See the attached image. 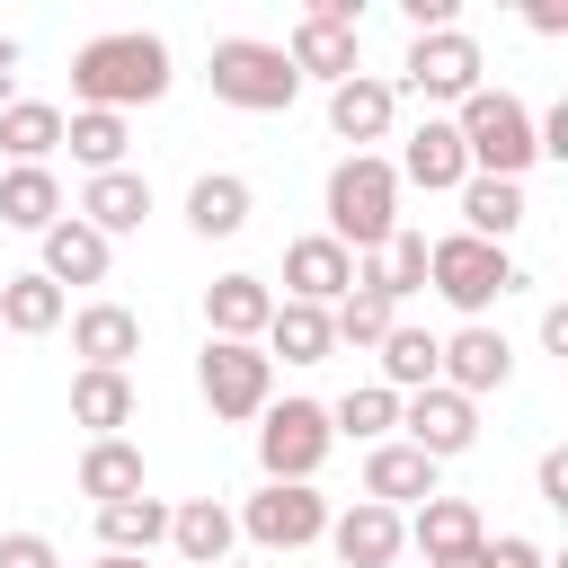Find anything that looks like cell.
Returning <instances> with one entry per match:
<instances>
[{
    "instance_id": "cell-1",
    "label": "cell",
    "mask_w": 568,
    "mask_h": 568,
    "mask_svg": "<svg viewBox=\"0 0 568 568\" xmlns=\"http://www.w3.org/2000/svg\"><path fill=\"white\" fill-rule=\"evenodd\" d=\"M71 98L98 106V115H124V106H151L169 98V44L142 36V27H115V36H89L71 53Z\"/></svg>"
},
{
    "instance_id": "cell-2",
    "label": "cell",
    "mask_w": 568,
    "mask_h": 568,
    "mask_svg": "<svg viewBox=\"0 0 568 568\" xmlns=\"http://www.w3.org/2000/svg\"><path fill=\"white\" fill-rule=\"evenodd\" d=\"M320 204H328V240L346 257H382V240L399 231V169L382 151H346L328 169V195Z\"/></svg>"
},
{
    "instance_id": "cell-3",
    "label": "cell",
    "mask_w": 568,
    "mask_h": 568,
    "mask_svg": "<svg viewBox=\"0 0 568 568\" xmlns=\"http://www.w3.org/2000/svg\"><path fill=\"white\" fill-rule=\"evenodd\" d=\"M453 133H462V151H470V178H515V186H524V169L541 160V151H532V106L506 98V89H470V98L453 106Z\"/></svg>"
},
{
    "instance_id": "cell-4",
    "label": "cell",
    "mask_w": 568,
    "mask_h": 568,
    "mask_svg": "<svg viewBox=\"0 0 568 568\" xmlns=\"http://www.w3.org/2000/svg\"><path fill=\"white\" fill-rule=\"evenodd\" d=\"M204 80H213V98H222V106H240V115H284V106L302 98V80H293L284 44H266V36H222V44H213V62H204Z\"/></svg>"
},
{
    "instance_id": "cell-5",
    "label": "cell",
    "mask_w": 568,
    "mask_h": 568,
    "mask_svg": "<svg viewBox=\"0 0 568 568\" xmlns=\"http://www.w3.org/2000/svg\"><path fill=\"white\" fill-rule=\"evenodd\" d=\"M426 284H435L462 320H488V302H506L524 275H515V257H506V248H488V240L453 231V240H426Z\"/></svg>"
},
{
    "instance_id": "cell-6",
    "label": "cell",
    "mask_w": 568,
    "mask_h": 568,
    "mask_svg": "<svg viewBox=\"0 0 568 568\" xmlns=\"http://www.w3.org/2000/svg\"><path fill=\"white\" fill-rule=\"evenodd\" d=\"M337 453V435H328V408L320 399H266V417H257V470L266 479H320V462Z\"/></svg>"
},
{
    "instance_id": "cell-7",
    "label": "cell",
    "mask_w": 568,
    "mask_h": 568,
    "mask_svg": "<svg viewBox=\"0 0 568 568\" xmlns=\"http://www.w3.org/2000/svg\"><path fill=\"white\" fill-rule=\"evenodd\" d=\"M408 89L426 98V106H462L470 89H488L479 71H488V53H479V36L470 27H435V36H408Z\"/></svg>"
},
{
    "instance_id": "cell-8",
    "label": "cell",
    "mask_w": 568,
    "mask_h": 568,
    "mask_svg": "<svg viewBox=\"0 0 568 568\" xmlns=\"http://www.w3.org/2000/svg\"><path fill=\"white\" fill-rule=\"evenodd\" d=\"M195 390H204L213 417H266V399H275V364H266V346L204 337V355H195Z\"/></svg>"
},
{
    "instance_id": "cell-9",
    "label": "cell",
    "mask_w": 568,
    "mask_h": 568,
    "mask_svg": "<svg viewBox=\"0 0 568 568\" xmlns=\"http://www.w3.org/2000/svg\"><path fill=\"white\" fill-rule=\"evenodd\" d=\"M231 524H240L257 550H311V541L328 532V497H320V488H302V479H266Z\"/></svg>"
},
{
    "instance_id": "cell-10",
    "label": "cell",
    "mask_w": 568,
    "mask_h": 568,
    "mask_svg": "<svg viewBox=\"0 0 568 568\" xmlns=\"http://www.w3.org/2000/svg\"><path fill=\"white\" fill-rule=\"evenodd\" d=\"M506 373H515V346H506L488 320H462L453 337H435V382L462 390L470 408H479L488 390H506Z\"/></svg>"
},
{
    "instance_id": "cell-11",
    "label": "cell",
    "mask_w": 568,
    "mask_h": 568,
    "mask_svg": "<svg viewBox=\"0 0 568 568\" xmlns=\"http://www.w3.org/2000/svg\"><path fill=\"white\" fill-rule=\"evenodd\" d=\"M399 444H417V453L444 470L453 453H470V444H479V408H470L462 390L426 382V390H408V399H399Z\"/></svg>"
},
{
    "instance_id": "cell-12",
    "label": "cell",
    "mask_w": 568,
    "mask_h": 568,
    "mask_svg": "<svg viewBox=\"0 0 568 568\" xmlns=\"http://www.w3.org/2000/svg\"><path fill=\"white\" fill-rule=\"evenodd\" d=\"M399 186H426V195H462V178H470V151H462V133H453V115H426L408 142H399Z\"/></svg>"
},
{
    "instance_id": "cell-13",
    "label": "cell",
    "mask_w": 568,
    "mask_h": 568,
    "mask_svg": "<svg viewBox=\"0 0 568 568\" xmlns=\"http://www.w3.org/2000/svg\"><path fill=\"white\" fill-rule=\"evenodd\" d=\"M346 293H355V257H346L328 231H311V240H293V248H284V302L337 311Z\"/></svg>"
},
{
    "instance_id": "cell-14",
    "label": "cell",
    "mask_w": 568,
    "mask_h": 568,
    "mask_svg": "<svg viewBox=\"0 0 568 568\" xmlns=\"http://www.w3.org/2000/svg\"><path fill=\"white\" fill-rule=\"evenodd\" d=\"M364 27H337V18H320V9H302V27H293V44H284V62H293V80H355L364 62Z\"/></svg>"
},
{
    "instance_id": "cell-15",
    "label": "cell",
    "mask_w": 568,
    "mask_h": 568,
    "mask_svg": "<svg viewBox=\"0 0 568 568\" xmlns=\"http://www.w3.org/2000/svg\"><path fill=\"white\" fill-rule=\"evenodd\" d=\"M346 568H390L399 550H408V524L390 515V506H373V497H355L346 515H328V532H320Z\"/></svg>"
},
{
    "instance_id": "cell-16",
    "label": "cell",
    "mask_w": 568,
    "mask_h": 568,
    "mask_svg": "<svg viewBox=\"0 0 568 568\" xmlns=\"http://www.w3.org/2000/svg\"><path fill=\"white\" fill-rule=\"evenodd\" d=\"M71 355H80V373H124L142 355V320L124 302H89V311H71Z\"/></svg>"
},
{
    "instance_id": "cell-17",
    "label": "cell",
    "mask_w": 568,
    "mask_h": 568,
    "mask_svg": "<svg viewBox=\"0 0 568 568\" xmlns=\"http://www.w3.org/2000/svg\"><path fill=\"white\" fill-rule=\"evenodd\" d=\"M399 524H408V541L426 550V568H453V559H470V550L488 541V524H479L470 497H426V506L399 515Z\"/></svg>"
},
{
    "instance_id": "cell-18",
    "label": "cell",
    "mask_w": 568,
    "mask_h": 568,
    "mask_svg": "<svg viewBox=\"0 0 568 568\" xmlns=\"http://www.w3.org/2000/svg\"><path fill=\"white\" fill-rule=\"evenodd\" d=\"M80 222L115 248L124 231L151 222V178H142V169H106V178H89V186H80Z\"/></svg>"
},
{
    "instance_id": "cell-19",
    "label": "cell",
    "mask_w": 568,
    "mask_h": 568,
    "mask_svg": "<svg viewBox=\"0 0 568 568\" xmlns=\"http://www.w3.org/2000/svg\"><path fill=\"white\" fill-rule=\"evenodd\" d=\"M266 320H275L266 275H213V284H204V328H213V337L257 346V337H266Z\"/></svg>"
},
{
    "instance_id": "cell-20",
    "label": "cell",
    "mask_w": 568,
    "mask_h": 568,
    "mask_svg": "<svg viewBox=\"0 0 568 568\" xmlns=\"http://www.w3.org/2000/svg\"><path fill=\"white\" fill-rule=\"evenodd\" d=\"M364 497L399 515V506H426V497H444V488H435V462H426L417 444H399V435H390V444H373V453H364Z\"/></svg>"
},
{
    "instance_id": "cell-21",
    "label": "cell",
    "mask_w": 568,
    "mask_h": 568,
    "mask_svg": "<svg viewBox=\"0 0 568 568\" xmlns=\"http://www.w3.org/2000/svg\"><path fill=\"white\" fill-rule=\"evenodd\" d=\"M390 115H399V89H390V80H373V71H355V80H337V89H328V133H337V142H355V151H364V142H382V133H390Z\"/></svg>"
},
{
    "instance_id": "cell-22",
    "label": "cell",
    "mask_w": 568,
    "mask_h": 568,
    "mask_svg": "<svg viewBox=\"0 0 568 568\" xmlns=\"http://www.w3.org/2000/svg\"><path fill=\"white\" fill-rule=\"evenodd\" d=\"M248 213H257V195H248L240 169H204V178L186 186V231H195V240H240Z\"/></svg>"
},
{
    "instance_id": "cell-23",
    "label": "cell",
    "mask_w": 568,
    "mask_h": 568,
    "mask_svg": "<svg viewBox=\"0 0 568 568\" xmlns=\"http://www.w3.org/2000/svg\"><path fill=\"white\" fill-rule=\"evenodd\" d=\"M231 541H240V524H231L222 497H186V506H169V550H178L186 568H222Z\"/></svg>"
},
{
    "instance_id": "cell-24",
    "label": "cell",
    "mask_w": 568,
    "mask_h": 568,
    "mask_svg": "<svg viewBox=\"0 0 568 568\" xmlns=\"http://www.w3.org/2000/svg\"><path fill=\"white\" fill-rule=\"evenodd\" d=\"M106 266H115V248H106L80 213H62V222L44 231V266H36L44 284H106Z\"/></svg>"
},
{
    "instance_id": "cell-25",
    "label": "cell",
    "mask_w": 568,
    "mask_h": 568,
    "mask_svg": "<svg viewBox=\"0 0 568 568\" xmlns=\"http://www.w3.org/2000/svg\"><path fill=\"white\" fill-rule=\"evenodd\" d=\"M0 151H9V169H53V151H62V106H53V98H9V106H0Z\"/></svg>"
},
{
    "instance_id": "cell-26",
    "label": "cell",
    "mask_w": 568,
    "mask_h": 568,
    "mask_svg": "<svg viewBox=\"0 0 568 568\" xmlns=\"http://www.w3.org/2000/svg\"><path fill=\"white\" fill-rule=\"evenodd\" d=\"M133 408H142L133 373H71V426H89V444L98 435H124Z\"/></svg>"
},
{
    "instance_id": "cell-27",
    "label": "cell",
    "mask_w": 568,
    "mask_h": 568,
    "mask_svg": "<svg viewBox=\"0 0 568 568\" xmlns=\"http://www.w3.org/2000/svg\"><path fill=\"white\" fill-rule=\"evenodd\" d=\"M98 541H106V559H151L169 541V506L151 488L142 497H115V506H98Z\"/></svg>"
},
{
    "instance_id": "cell-28",
    "label": "cell",
    "mask_w": 568,
    "mask_h": 568,
    "mask_svg": "<svg viewBox=\"0 0 568 568\" xmlns=\"http://www.w3.org/2000/svg\"><path fill=\"white\" fill-rule=\"evenodd\" d=\"M462 231L488 240V248H506L524 231V186L515 178H462Z\"/></svg>"
},
{
    "instance_id": "cell-29",
    "label": "cell",
    "mask_w": 568,
    "mask_h": 568,
    "mask_svg": "<svg viewBox=\"0 0 568 568\" xmlns=\"http://www.w3.org/2000/svg\"><path fill=\"white\" fill-rule=\"evenodd\" d=\"M62 311H71L62 284H44V275H0V337H53Z\"/></svg>"
},
{
    "instance_id": "cell-30",
    "label": "cell",
    "mask_w": 568,
    "mask_h": 568,
    "mask_svg": "<svg viewBox=\"0 0 568 568\" xmlns=\"http://www.w3.org/2000/svg\"><path fill=\"white\" fill-rule=\"evenodd\" d=\"M0 222L44 240V231L62 222V178H53V169H9V178H0Z\"/></svg>"
},
{
    "instance_id": "cell-31",
    "label": "cell",
    "mask_w": 568,
    "mask_h": 568,
    "mask_svg": "<svg viewBox=\"0 0 568 568\" xmlns=\"http://www.w3.org/2000/svg\"><path fill=\"white\" fill-rule=\"evenodd\" d=\"M257 346H266V364H275V355H284V364H328L337 337H328V311H311V302H275V320H266Z\"/></svg>"
},
{
    "instance_id": "cell-32",
    "label": "cell",
    "mask_w": 568,
    "mask_h": 568,
    "mask_svg": "<svg viewBox=\"0 0 568 568\" xmlns=\"http://www.w3.org/2000/svg\"><path fill=\"white\" fill-rule=\"evenodd\" d=\"M80 497H98V506L142 497V453H133L124 435H98V444L80 453Z\"/></svg>"
},
{
    "instance_id": "cell-33",
    "label": "cell",
    "mask_w": 568,
    "mask_h": 568,
    "mask_svg": "<svg viewBox=\"0 0 568 568\" xmlns=\"http://www.w3.org/2000/svg\"><path fill=\"white\" fill-rule=\"evenodd\" d=\"M62 142H71V160L89 169V178H106V169H124V115H98V106H71L62 115Z\"/></svg>"
},
{
    "instance_id": "cell-34",
    "label": "cell",
    "mask_w": 568,
    "mask_h": 568,
    "mask_svg": "<svg viewBox=\"0 0 568 568\" xmlns=\"http://www.w3.org/2000/svg\"><path fill=\"white\" fill-rule=\"evenodd\" d=\"M390 426H399V390H382V382H355L328 408V435H355V444H390Z\"/></svg>"
},
{
    "instance_id": "cell-35",
    "label": "cell",
    "mask_w": 568,
    "mask_h": 568,
    "mask_svg": "<svg viewBox=\"0 0 568 568\" xmlns=\"http://www.w3.org/2000/svg\"><path fill=\"white\" fill-rule=\"evenodd\" d=\"M390 328H399V302H382L373 284H355V293L328 311V337H337V346H382Z\"/></svg>"
},
{
    "instance_id": "cell-36",
    "label": "cell",
    "mask_w": 568,
    "mask_h": 568,
    "mask_svg": "<svg viewBox=\"0 0 568 568\" xmlns=\"http://www.w3.org/2000/svg\"><path fill=\"white\" fill-rule=\"evenodd\" d=\"M373 355H382V390H399V399L435 382V337H426V328H390Z\"/></svg>"
},
{
    "instance_id": "cell-37",
    "label": "cell",
    "mask_w": 568,
    "mask_h": 568,
    "mask_svg": "<svg viewBox=\"0 0 568 568\" xmlns=\"http://www.w3.org/2000/svg\"><path fill=\"white\" fill-rule=\"evenodd\" d=\"M453 568H550V550L541 541H524V532H497V541H479L470 559H453Z\"/></svg>"
},
{
    "instance_id": "cell-38",
    "label": "cell",
    "mask_w": 568,
    "mask_h": 568,
    "mask_svg": "<svg viewBox=\"0 0 568 568\" xmlns=\"http://www.w3.org/2000/svg\"><path fill=\"white\" fill-rule=\"evenodd\" d=\"M0 568H62L44 532H0Z\"/></svg>"
},
{
    "instance_id": "cell-39",
    "label": "cell",
    "mask_w": 568,
    "mask_h": 568,
    "mask_svg": "<svg viewBox=\"0 0 568 568\" xmlns=\"http://www.w3.org/2000/svg\"><path fill=\"white\" fill-rule=\"evenodd\" d=\"M532 488H541V506H568V453H541Z\"/></svg>"
},
{
    "instance_id": "cell-40",
    "label": "cell",
    "mask_w": 568,
    "mask_h": 568,
    "mask_svg": "<svg viewBox=\"0 0 568 568\" xmlns=\"http://www.w3.org/2000/svg\"><path fill=\"white\" fill-rule=\"evenodd\" d=\"M541 346H550V355H568V302H550V311H541Z\"/></svg>"
},
{
    "instance_id": "cell-41",
    "label": "cell",
    "mask_w": 568,
    "mask_h": 568,
    "mask_svg": "<svg viewBox=\"0 0 568 568\" xmlns=\"http://www.w3.org/2000/svg\"><path fill=\"white\" fill-rule=\"evenodd\" d=\"M18 80V36H0V89Z\"/></svg>"
},
{
    "instance_id": "cell-42",
    "label": "cell",
    "mask_w": 568,
    "mask_h": 568,
    "mask_svg": "<svg viewBox=\"0 0 568 568\" xmlns=\"http://www.w3.org/2000/svg\"><path fill=\"white\" fill-rule=\"evenodd\" d=\"M98 568H151V559H98Z\"/></svg>"
},
{
    "instance_id": "cell-43",
    "label": "cell",
    "mask_w": 568,
    "mask_h": 568,
    "mask_svg": "<svg viewBox=\"0 0 568 568\" xmlns=\"http://www.w3.org/2000/svg\"><path fill=\"white\" fill-rule=\"evenodd\" d=\"M222 568H240V559H222Z\"/></svg>"
}]
</instances>
